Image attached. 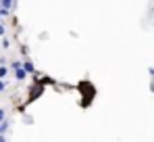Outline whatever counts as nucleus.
I'll return each instance as SVG.
<instances>
[{
    "mask_svg": "<svg viewBox=\"0 0 154 142\" xmlns=\"http://www.w3.org/2000/svg\"><path fill=\"white\" fill-rule=\"evenodd\" d=\"M44 92V82L42 79H38L33 86H31V90H29V100H35V98H40Z\"/></svg>",
    "mask_w": 154,
    "mask_h": 142,
    "instance_id": "1",
    "label": "nucleus"
},
{
    "mask_svg": "<svg viewBox=\"0 0 154 142\" xmlns=\"http://www.w3.org/2000/svg\"><path fill=\"white\" fill-rule=\"evenodd\" d=\"M27 75H29V73H27L25 67H19V69H15V79H19V82H23Z\"/></svg>",
    "mask_w": 154,
    "mask_h": 142,
    "instance_id": "2",
    "label": "nucleus"
},
{
    "mask_svg": "<svg viewBox=\"0 0 154 142\" xmlns=\"http://www.w3.org/2000/svg\"><path fill=\"white\" fill-rule=\"evenodd\" d=\"M23 67L27 69V73H35V67H33V63H31L29 59H25V61H23Z\"/></svg>",
    "mask_w": 154,
    "mask_h": 142,
    "instance_id": "3",
    "label": "nucleus"
},
{
    "mask_svg": "<svg viewBox=\"0 0 154 142\" xmlns=\"http://www.w3.org/2000/svg\"><path fill=\"white\" fill-rule=\"evenodd\" d=\"M0 6L2 8H13L15 6V0H0Z\"/></svg>",
    "mask_w": 154,
    "mask_h": 142,
    "instance_id": "4",
    "label": "nucleus"
},
{
    "mask_svg": "<svg viewBox=\"0 0 154 142\" xmlns=\"http://www.w3.org/2000/svg\"><path fill=\"white\" fill-rule=\"evenodd\" d=\"M6 73H8V69H6L4 65H0V79H4V77H6Z\"/></svg>",
    "mask_w": 154,
    "mask_h": 142,
    "instance_id": "5",
    "label": "nucleus"
},
{
    "mask_svg": "<svg viewBox=\"0 0 154 142\" xmlns=\"http://www.w3.org/2000/svg\"><path fill=\"white\" fill-rule=\"evenodd\" d=\"M11 67H13V69H19V67H23V61H13Z\"/></svg>",
    "mask_w": 154,
    "mask_h": 142,
    "instance_id": "6",
    "label": "nucleus"
},
{
    "mask_svg": "<svg viewBox=\"0 0 154 142\" xmlns=\"http://www.w3.org/2000/svg\"><path fill=\"white\" fill-rule=\"evenodd\" d=\"M11 46V42H8V38H2V48H8Z\"/></svg>",
    "mask_w": 154,
    "mask_h": 142,
    "instance_id": "7",
    "label": "nucleus"
},
{
    "mask_svg": "<svg viewBox=\"0 0 154 142\" xmlns=\"http://www.w3.org/2000/svg\"><path fill=\"white\" fill-rule=\"evenodd\" d=\"M4 90H6V82H4V79H0V92H4Z\"/></svg>",
    "mask_w": 154,
    "mask_h": 142,
    "instance_id": "8",
    "label": "nucleus"
},
{
    "mask_svg": "<svg viewBox=\"0 0 154 142\" xmlns=\"http://www.w3.org/2000/svg\"><path fill=\"white\" fill-rule=\"evenodd\" d=\"M4 119H6V111H4V109H0V121H4Z\"/></svg>",
    "mask_w": 154,
    "mask_h": 142,
    "instance_id": "9",
    "label": "nucleus"
},
{
    "mask_svg": "<svg viewBox=\"0 0 154 142\" xmlns=\"http://www.w3.org/2000/svg\"><path fill=\"white\" fill-rule=\"evenodd\" d=\"M4 31H6V27H4V25L0 23V36H4Z\"/></svg>",
    "mask_w": 154,
    "mask_h": 142,
    "instance_id": "10",
    "label": "nucleus"
},
{
    "mask_svg": "<svg viewBox=\"0 0 154 142\" xmlns=\"http://www.w3.org/2000/svg\"><path fill=\"white\" fill-rule=\"evenodd\" d=\"M6 140V136H4V134H0V142H4Z\"/></svg>",
    "mask_w": 154,
    "mask_h": 142,
    "instance_id": "11",
    "label": "nucleus"
},
{
    "mask_svg": "<svg viewBox=\"0 0 154 142\" xmlns=\"http://www.w3.org/2000/svg\"><path fill=\"white\" fill-rule=\"evenodd\" d=\"M2 17H4V15H2V8H0V19H2Z\"/></svg>",
    "mask_w": 154,
    "mask_h": 142,
    "instance_id": "12",
    "label": "nucleus"
}]
</instances>
